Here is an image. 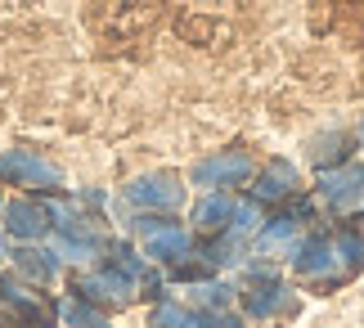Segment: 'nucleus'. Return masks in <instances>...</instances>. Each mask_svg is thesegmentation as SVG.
I'll return each instance as SVG.
<instances>
[{
	"instance_id": "20",
	"label": "nucleus",
	"mask_w": 364,
	"mask_h": 328,
	"mask_svg": "<svg viewBox=\"0 0 364 328\" xmlns=\"http://www.w3.org/2000/svg\"><path fill=\"white\" fill-rule=\"evenodd\" d=\"M351 230H364V211H360V216H355V225H351Z\"/></svg>"
},
{
	"instance_id": "15",
	"label": "nucleus",
	"mask_w": 364,
	"mask_h": 328,
	"mask_svg": "<svg viewBox=\"0 0 364 328\" xmlns=\"http://www.w3.org/2000/svg\"><path fill=\"white\" fill-rule=\"evenodd\" d=\"M149 328H193V315L185 306H158L149 315Z\"/></svg>"
},
{
	"instance_id": "12",
	"label": "nucleus",
	"mask_w": 364,
	"mask_h": 328,
	"mask_svg": "<svg viewBox=\"0 0 364 328\" xmlns=\"http://www.w3.org/2000/svg\"><path fill=\"white\" fill-rule=\"evenodd\" d=\"M5 225H9L14 238H41L50 221H46V211L32 207V203H9L5 207Z\"/></svg>"
},
{
	"instance_id": "9",
	"label": "nucleus",
	"mask_w": 364,
	"mask_h": 328,
	"mask_svg": "<svg viewBox=\"0 0 364 328\" xmlns=\"http://www.w3.org/2000/svg\"><path fill=\"white\" fill-rule=\"evenodd\" d=\"M355 149V135L351 131H324L311 139V162L319 171H333V166H346V158H351Z\"/></svg>"
},
{
	"instance_id": "3",
	"label": "nucleus",
	"mask_w": 364,
	"mask_h": 328,
	"mask_svg": "<svg viewBox=\"0 0 364 328\" xmlns=\"http://www.w3.org/2000/svg\"><path fill=\"white\" fill-rule=\"evenodd\" d=\"M126 203L153 207V211H176L180 203H185V184H180L176 176H166V171H158V176H139V180L126 184Z\"/></svg>"
},
{
	"instance_id": "1",
	"label": "nucleus",
	"mask_w": 364,
	"mask_h": 328,
	"mask_svg": "<svg viewBox=\"0 0 364 328\" xmlns=\"http://www.w3.org/2000/svg\"><path fill=\"white\" fill-rule=\"evenodd\" d=\"M257 176V166L243 149H225V153H212V158H203L198 166L189 171V180L198 184V189H239Z\"/></svg>"
},
{
	"instance_id": "13",
	"label": "nucleus",
	"mask_w": 364,
	"mask_h": 328,
	"mask_svg": "<svg viewBox=\"0 0 364 328\" xmlns=\"http://www.w3.org/2000/svg\"><path fill=\"white\" fill-rule=\"evenodd\" d=\"M81 292L104 297V302H126V297H131V279H126L122 270H104V275L81 279Z\"/></svg>"
},
{
	"instance_id": "10",
	"label": "nucleus",
	"mask_w": 364,
	"mask_h": 328,
	"mask_svg": "<svg viewBox=\"0 0 364 328\" xmlns=\"http://www.w3.org/2000/svg\"><path fill=\"white\" fill-rule=\"evenodd\" d=\"M234 216V198L225 189H207V198H198V207H193V225L207 234H220Z\"/></svg>"
},
{
	"instance_id": "17",
	"label": "nucleus",
	"mask_w": 364,
	"mask_h": 328,
	"mask_svg": "<svg viewBox=\"0 0 364 328\" xmlns=\"http://www.w3.org/2000/svg\"><path fill=\"white\" fill-rule=\"evenodd\" d=\"M193 328H243V319L234 310H203V315H193Z\"/></svg>"
},
{
	"instance_id": "14",
	"label": "nucleus",
	"mask_w": 364,
	"mask_h": 328,
	"mask_svg": "<svg viewBox=\"0 0 364 328\" xmlns=\"http://www.w3.org/2000/svg\"><path fill=\"white\" fill-rule=\"evenodd\" d=\"M18 265L27 270L32 279H54V261L50 252H36V248H18Z\"/></svg>"
},
{
	"instance_id": "18",
	"label": "nucleus",
	"mask_w": 364,
	"mask_h": 328,
	"mask_svg": "<svg viewBox=\"0 0 364 328\" xmlns=\"http://www.w3.org/2000/svg\"><path fill=\"white\" fill-rule=\"evenodd\" d=\"M63 319L73 328H104V315L90 310V306H63Z\"/></svg>"
},
{
	"instance_id": "7",
	"label": "nucleus",
	"mask_w": 364,
	"mask_h": 328,
	"mask_svg": "<svg viewBox=\"0 0 364 328\" xmlns=\"http://www.w3.org/2000/svg\"><path fill=\"white\" fill-rule=\"evenodd\" d=\"M292 194H297V171L288 162H274V166H265L261 176H252V198H257V203H288Z\"/></svg>"
},
{
	"instance_id": "16",
	"label": "nucleus",
	"mask_w": 364,
	"mask_h": 328,
	"mask_svg": "<svg viewBox=\"0 0 364 328\" xmlns=\"http://www.w3.org/2000/svg\"><path fill=\"white\" fill-rule=\"evenodd\" d=\"M198 302H203L207 310H230L234 288H230V283H198Z\"/></svg>"
},
{
	"instance_id": "21",
	"label": "nucleus",
	"mask_w": 364,
	"mask_h": 328,
	"mask_svg": "<svg viewBox=\"0 0 364 328\" xmlns=\"http://www.w3.org/2000/svg\"><path fill=\"white\" fill-rule=\"evenodd\" d=\"M360 144H364V122H360Z\"/></svg>"
},
{
	"instance_id": "4",
	"label": "nucleus",
	"mask_w": 364,
	"mask_h": 328,
	"mask_svg": "<svg viewBox=\"0 0 364 328\" xmlns=\"http://www.w3.org/2000/svg\"><path fill=\"white\" fill-rule=\"evenodd\" d=\"M0 176H9L14 184H27V189H54V184H59V171H54L46 158L23 153V149L0 158Z\"/></svg>"
},
{
	"instance_id": "8",
	"label": "nucleus",
	"mask_w": 364,
	"mask_h": 328,
	"mask_svg": "<svg viewBox=\"0 0 364 328\" xmlns=\"http://www.w3.org/2000/svg\"><path fill=\"white\" fill-rule=\"evenodd\" d=\"M243 310L252 319H270V315H279V310H292V297H288V288L279 279H265L252 292H243Z\"/></svg>"
},
{
	"instance_id": "11",
	"label": "nucleus",
	"mask_w": 364,
	"mask_h": 328,
	"mask_svg": "<svg viewBox=\"0 0 364 328\" xmlns=\"http://www.w3.org/2000/svg\"><path fill=\"white\" fill-rule=\"evenodd\" d=\"M189 252H193V238H189V230H180V225H171V230L149 238V256L162 261V265H180Z\"/></svg>"
},
{
	"instance_id": "2",
	"label": "nucleus",
	"mask_w": 364,
	"mask_h": 328,
	"mask_svg": "<svg viewBox=\"0 0 364 328\" xmlns=\"http://www.w3.org/2000/svg\"><path fill=\"white\" fill-rule=\"evenodd\" d=\"M315 194H319V203L333 207V211H355V207L364 203V166L346 162V166L319 171Z\"/></svg>"
},
{
	"instance_id": "5",
	"label": "nucleus",
	"mask_w": 364,
	"mask_h": 328,
	"mask_svg": "<svg viewBox=\"0 0 364 328\" xmlns=\"http://www.w3.org/2000/svg\"><path fill=\"white\" fill-rule=\"evenodd\" d=\"M338 265H342V261H338V248H333L324 234L301 238L297 252H292V270H297V275H306V279H328Z\"/></svg>"
},
{
	"instance_id": "19",
	"label": "nucleus",
	"mask_w": 364,
	"mask_h": 328,
	"mask_svg": "<svg viewBox=\"0 0 364 328\" xmlns=\"http://www.w3.org/2000/svg\"><path fill=\"white\" fill-rule=\"evenodd\" d=\"M288 216L297 221V225H301V221H319V207H315L306 194H292V198H288Z\"/></svg>"
},
{
	"instance_id": "6",
	"label": "nucleus",
	"mask_w": 364,
	"mask_h": 328,
	"mask_svg": "<svg viewBox=\"0 0 364 328\" xmlns=\"http://www.w3.org/2000/svg\"><path fill=\"white\" fill-rule=\"evenodd\" d=\"M252 243H257V252L261 256H274V252H297V243H301V225L288 216H270V221H261V230L252 234Z\"/></svg>"
}]
</instances>
